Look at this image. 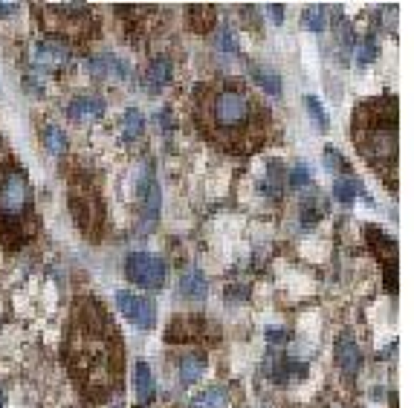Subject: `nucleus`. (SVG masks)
I'll return each mask as SVG.
<instances>
[{"label": "nucleus", "instance_id": "f03ea898", "mask_svg": "<svg viewBox=\"0 0 414 408\" xmlns=\"http://www.w3.org/2000/svg\"><path fill=\"white\" fill-rule=\"evenodd\" d=\"M357 145L371 165L388 168L397 157V125H368L357 128Z\"/></svg>", "mask_w": 414, "mask_h": 408}, {"label": "nucleus", "instance_id": "f257e3e1", "mask_svg": "<svg viewBox=\"0 0 414 408\" xmlns=\"http://www.w3.org/2000/svg\"><path fill=\"white\" fill-rule=\"evenodd\" d=\"M209 125L229 142H238L241 136L252 133L255 125L252 96L241 87H221L209 102Z\"/></svg>", "mask_w": 414, "mask_h": 408}, {"label": "nucleus", "instance_id": "a211bd4d", "mask_svg": "<svg viewBox=\"0 0 414 408\" xmlns=\"http://www.w3.org/2000/svg\"><path fill=\"white\" fill-rule=\"evenodd\" d=\"M44 142H47V151L52 153V157H61V153H67V148H70L67 133L61 128H55V125L44 128Z\"/></svg>", "mask_w": 414, "mask_h": 408}, {"label": "nucleus", "instance_id": "5701e85b", "mask_svg": "<svg viewBox=\"0 0 414 408\" xmlns=\"http://www.w3.org/2000/svg\"><path fill=\"white\" fill-rule=\"evenodd\" d=\"M287 183H290L293 191H302L310 183V168L307 165H293L290 174H287Z\"/></svg>", "mask_w": 414, "mask_h": 408}, {"label": "nucleus", "instance_id": "6e6552de", "mask_svg": "<svg viewBox=\"0 0 414 408\" xmlns=\"http://www.w3.org/2000/svg\"><path fill=\"white\" fill-rule=\"evenodd\" d=\"M70 61V50L58 41H41L35 44V64L41 70H58Z\"/></svg>", "mask_w": 414, "mask_h": 408}, {"label": "nucleus", "instance_id": "aec40b11", "mask_svg": "<svg viewBox=\"0 0 414 408\" xmlns=\"http://www.w3.org/2000/svg\"><path fill=\"white\" fill-rule=\"evenodd\" d=\"M252 75H255V82H258L269 96H281L284 84H281V75L279 73H272L267 67H252Z\"/></svg>", "mask_w": 414, "mask_h": 408}, {"label": "nucleus", "instance_id": "2f4dec72", "mask_svg": "<svg viewBox=\"0 0 414 408\" xmlns=\"http://www.w3.org/2000/svg\"><path fill=\"white\" fill-rule=\"evenodd\" d=\"M17 9V3H0V17H3V15H12Z\"/></svg>", "mask_w": 414, "mask_h": 408}, {"label": "nucleus", "instance_id": "dca6fc26", "mask_svg": "<svg viewBox=\"0 0 414 408\" xmlns=\"http://www.w3.org/2000/svg\"><path fill=\"white\" fill-rule=\"evenodd\" d=\"M145 130V119H142V113L140 110H125V119H122V139L125 142H136L142 136Z\"/></svg>", "mask_w": 414, "mask_h": 408}, {"label": "nucleus", "instance_id": "9d476101", "mask_svg": "<svg viewBox=\"0 0 414 408\" xmlns=\"http://www.w3.org/2000/svg\"><path fill=\"white\" fill-rule=\"evenodd\" d=\"M171 73H174L171 58H165V55H156L154 61L148 64V70H145V79H142L145 90H148V93H160V90H163V87L171 82Z\"/></svg>", "mask_w": 414, "mask_h": 408}, {"label": "nucleus", "instance_id": "6ab92c4d", "mask_svg": "<svg viewBox=\"0 0 414 408\" xmlns=\"http://www.w3.org/2000/svg\"><path fill=\"white\" fill-rule=\"evenodd\" d=\"M333 194H337L339 203H353L362 194V186H360V180H353V177H339L337 183H333Z\"/></svg>", "mask_w": 414, "mask_h": 408}, {"label": "nucleus", "instance_id": "a878e982", "mask_svg": "<svg viewBox=\"0 0 414 408\" xmlns=\"http://www.w3.org/2000/svg\"><path fill=\"white\" fill-rule=\"evenodd\" d=\"M218 41H221V47H223L226 52H238V38H235V32H232L229 27H223V29H221Z\"/></svg>", "mask_w": 414, "mask_h": 408}, {"label": "nucleus", "instance_id": "423d86ee", "mask_svg": "<svg viewBox=\"0 0 414 408\" xmlns=\"http://www.w3.org/2000/svg\"><path fill=\"white\" fill-rule=\"evenodd\" d=\"M87 73L93 75V79H125V75L131 73V67L122 61L119 55L102 52V55L87 58Z\"/></svg>", "mask_w": 414, "mask_h": 408}, {"label": "nucleus", "instance_id": "20e7f679", "mask_svg": "<svg viewBox=\"0 0 414 408\" xmlns=\"http://www.w3.org/2000/svg\"><path fill=\"white\" fill-rule=\"evenodd\" d=\"M125 275L136 287L160 289L168 278V264L154 252H131L125 258Z\"/></svg>", "mask_w": 414, "mask_h": 408}, {"label": "nucleus", "instance_id": "4be33fe9", "mask_svg": "<svg viewBox=\"0 0 414 408\" xmlns=\"http://www.w3.org/2000/svg\"><path fill=\"white\" fill-rule=\"evenodd\" d=\"M304 105H307V113L313 116V122H316V128H319V130H327V128H330L327 110L322 107V102L316 99V96H307V99H304Z\"/></svg>", "mask_w": 414, "mask_h": 408}, {"label": "nucleus", "instance_id": "4468645a", "mask_svg": "<svg viewBox=\"0 0 414 408\" xmlns=\"http://www.w3.org/2000/svg\"><path fill=\"white\" fill-rule=\"evenodd\" d=\"M133 385H136V397H140L142 405H148L156 397V385H154V374L148 362H136L133 368Z\"/></svg>", "mask_w": 414, "mask_h": 408}, {"label": "nucleus", "instance_id": "39448f33", "mask_svg": "<svg viewBox=\"0 0 414 408\" xmlns=\"http://www.w3.org/2000/svg\"><path fill=\"white\" fill-rule=\"evenodd\" d=\"M116 304H119L122 316L131 319L140 330H151L156 324V304L148 296H133L122 289V293H116Z\"/></svg>", "mask_w": 414, "mask_h": 408}, {"label": "nucleus", "instance_id": "c85d7f7f", "mask_svg": "<svg viewBox=\"0 0 414 408\" xmlns=\"http://www.w3.org/2000/svg\"><path fill=\"white\" fill-rule=\"evenodd\" d=\"M325 163H327L330 168H342V157H339V153L333 151L330 145H327V151H325Z\"/></svg>", "mask_w": 414, "mask_h": 408}, {"label": "nucleus", "instance_id": "2eb2a0df", "mask_svg": "<svg viewBox=\"0 0 414 408\" xmlns=\"http://www.w3.org/2000/svg\"><path fill=\"white\" fill-rule=\"evenodd\" d=\"M226 391L223 388H218V385H212V388H206V391H200L194 400H191V408H226Z\"/></svg>", "mask_w": 414, "mask_h": 408}, {"label": "nucleus", "instance_id": "9b49d317", "mask_svg": "<svg viewBox=\"0 0 414 408\" xmlns=\"http://www.w3.org/2000/svg\"><path fill=\"white\" fill-rule=\"evenodd\" d=\"M140 191H142V218H145V229H154L156 220H160V200H163L160 186H156V180L148 174Z\"/></svg>", "mask_w": 414, "mask_h": 408}, {"label": "nucleus", "instance_id": "412c9836", "mask_svg": "<svg viewBox=\"0 0 414 408\" xmlns=\"http://www.w3.org/2000/svg\"><path fill=\"white\" fill-rule=\"evenodd\" d=\"M304 27L310 32H325L327 29V6H322V3L307 6L304 9Z\"/></svg>", "mask_w": 414, "mask_h": 408}, {"label": "nucleus", "instance_id": "cd10ccee", "mask_svg": "<svg viewBox=\"0 0 414 408\" xmlns=\"http://www.w3.org/2000/svg\"><path fill=\"white\" fill-rule=\"evenodd\" d=\"M267 15H269V21H272V24H279V27L284 24V6L269 3V6H267Z\"/></svg>", "mask_w": 414, "mask_h": 408}, {"label": "nucleus", "instance_id": "7c9ffc66", "mask_svg": "<svg viewBox=\"0 0 414 408\" xmlns=\"http://www.w3.org/2000/svg\"><path fill=\"white\" fill-rule=\"evenodd\" d=\"M267 339L269 342H287V333H284V330H269Z\"/></svg>", "mask_w": 414, "mask_h": 408}, {"label": "nucleus", "instance_id": "0eeeda50", "mask_svg": "<svg viewBox=\"0 0 414 408\" xmlns=\"http://www.w3.org/2000/svg\"><path fill=\"white\" fill-rule=\"evenodd\" d=\"M108 110L105 99H98V96H75V99H70L67 105V116L75 122H84V119H102Z\"/></svg>", "mask_w": 414, "mask_h": 408}, {"label": "nucleus", "instance_id": "f8f14e48", "mask_svg": "<svg viewBox=\"0 0 414 408\" xmlns=\"http://www.w3.org/2000/svg\"><path fill=\"white\" fill-rule=\"evenodd\" d=\"M209 293V281L200 269H186L180 278V296L188 301H203Z\"/></svg>", "mask_w": 414, "mask_h": 408}, {"label": "nucleus", "instance_id": "b1692460", "mask_svg": "<svg viewBox=\"0 0 414 408\" xmlns=\"http://www.w3.org/2000/svg\"><path fill=\"white\" fill-rule=\"evenodd\" d=\"M212 21H214V12L209 6H191V24L200 32H206L212 27Z\"/></svg>", "mask_w": 414, "mask_h": 408}, {"label": "nucleus", "instance_id": "ddd939ff", "mask_svg": "<svg viewBox=\"0 0 414 408\" xmlns=\"http://www.w3.org/2000/svg\"><path fill=\"white\" fill-rule=\"evenodd\" d=\"M177 371H180V382L183 385H191L197 382L203 374H206V356L197 354V351H188L180 356V365H177Z\"/></svg>", "mask_w": 414, "mask_h": 408}, {"label": "nucleus", "instance_id": "1a4fd4ad", "mask_svg": "<svg viewBox=\"0 0 414 408\" xmlns=\"http://www.w3.org/2000/svg\"><path fill=\"white\" fill-rule=\"evenodd\" d=\"M337 362L345 374H357L362 368V351H360V345L353 342L350 333H342L337 339Z\"/></svg>", "mask_w": 414, "mask_h": 408}, {"label": "nucleus", "instance_id": "c756f323", "mask_svg": "<svg viewBox=\"0 0 414 408\" xmlns=\"http://www.w3.org/2000/svg\"><path fill=\"white\" fill-rule=\"evenodd\" d=\"M24 90H29V93H41L44 87L38 84V79H35V75H27V79H24Z\"/></svg>", "mask_w": 414, "mask_h": 408}, {"label": "nucleus", "instance_id": "393cba45", "mask_svg": "<svg viewBox=\"0 0 414 408\" xmlns=\"http://www.w3.org/2000/svg\"><path fill=\"white\" fill-rule=\"evenodd\" d=\"M377 52H380L377 41H374V38H365V41L360 44V50H357V61L360 64H371L374 58H377Z\"/></svg>", "mask_w": 414, "mask_h": 408}, {"label": "nucleus", "instance_id": "7ed1b4c3", "mask_svg": "<svg viewBox=\"0 0 414 408\" xmlns=\"http://www.w3.org/2000/svg\"><path fill=\"white\" fill-rule=\"evenodd\" d=\"M32 203V191H29V180L24 177V171L9 168L0 177V215L6 220H21Z\"/></svg>", "mask_w": 414, "mask_h": 408}, {"label": "nucleus", "instance_id": "f3484780", "mask_svg": "<svg viewBox=\"0 0 414 408\" xmlns=\"http://www.w3.org/2000/svg\"><path fill=\"white\" fill-rule=\"evenodd\" d=\"M275 382H295V379H304L307 377V365L304 362H295V359H284L279 368H275Z\"/></svg>", "mask_w": 414, "mask_h": 408}, {"label": "nucleus", "instance_id": "bb28decb", "mask_svg": "<svg viewBox=\"0 0 414 408\" xmlns=\"http://www.w3.org/2000/svg\"><path fill=\"white\" fill-rule=\"evenodd\" d=\"M319 218H322V209H313V206L302 209V226H313V223H319Z\"/></svg>", "mask_w": 414, "mask_h": 408}]
</instances>
